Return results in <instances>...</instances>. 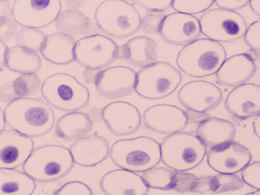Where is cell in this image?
Instances as JSON below:
<instances>
[{
  "instance_id": "cell-1",
  "label": "cell",
  "mask_w": 260,
  "mask_h": 195,
  "mask_svg": "<svg viewBox=\"0 0 260 195\" xmlns=\"http://www.w3.org/2000/svg\"><path fill=\"white\" fill-rule=\"evenodd\" d=\"M4 114L6 123L10 129L28 137L46 135L55 123L50 105L34 98H22L10 102Z\"/></svg>"
},
{
  "instance_id": "cell-2",
  "label": "cell",
  "mask_w": 260,
  "mask_h": 195,
  "mask_svg": "<svg viewBox=\"0 0 260 195\" xmlns=\"http://www.w3.org/2000/svg\"><path fill=\"white\" fill-rule=\"evenodd\" d=\"M226 57V50L221 44L209 38H201L181 49L176 64L188 76L203 78L215 74Z\"/></svg>"
},
{
  "instance_id": "cell-3",
  "label": "cell",
  "mask_w": 260,
  "mask_h": 195,
  "mask_svg": "<svg viewBox=\"0 0 260 195\" xmlns=\"http://www.w3.org/2000/svg\"><path fill=\"white\" fill-rule=\"evenodd\" d=\"M74 166L71 151L60 145H47L33 150L23 164L24 172L39 182L64 178Z\"/></svg>"
},
{
  "instance_id": "cell-4",
  "label": "cell",
  "mask_w": 260,
  "mask_h": 195,
  "mask_svg": "<svg viewBox=\"0 0 260 195\" xmlns=\"http://www.w3.org/2000/svg\"><path fill=\"white\" fill-rule=\"evenodd\" d=\"M109 155L121 169L144 172L160 162V144L148 137L119 140L112 145Z\"/></svg>"
},
{
  "instance_id": "cell-5",
  "label": "cell",
  "mask_w": 260,
  "mask_h": 195,
  "mask_svg": "<svg viewBox=\"0 0 260 195\" xmlns=\"http://www.w3.org/2000/svg\"><path fill=\"white\" fill-rule=\"evenodd\" d=\"M160 151L164 165L176 172H185L196 169L203 161L207 147L197 136L179 131L164 139Z\"/></svg>"
},
{
  "instance_id": "cell-6",
  "label": "cell",
  "mask_w": 260,
  "mask_h": 195,
  "mask_svg": "<svg viewBox=\"0 0 260 195\" xmlns=\"http://www.w3.org/2000/svg\"><path fill=\"white\" fill-rule=\"evenodd\" d=\"M99 28L117 39H125L141 29V16L136 8L126 0H106L95 12Z\"/></svg>"
},
{
  "instance_id": "cell-7",
  "label": "cell",
  "mask_w": 260,
  "mask_h": 195,
  "mask_svg": "<svg viewBox=\"0 0 260 195\" xmlns=\"http://www.w3.org/2000/svg\"><path fill=\"white\" fill-rule=\"evenodd\" d=\"M44 99L51 106L63 111H77L89 105V89L77 78L68 73H56L44 81L41 87Z\"/></svg>"
},
{
  "instance_id": "cell-8",
  "label": "cell",
  "mask_w": 260,
  "mask_h": 195,
  "mask_svg": "<svg viewBox=\"0 0 260 195\" xmlns=\"http://www.w3.org/2000/svg\"><path fill=\"white\" fill-rule=\"evenodd\" d=\"M182 78L180 71L170 62L156 61L137 73L135 91L144 99H164L177 89Z\"/></svg>"
},
{
  "instance_id": "cell-9",
  "label": "cell",
  "mask_w": 260,
  "mask_h": 195,
  "mask_svg": "<svg viewBox=\"0 0 260 195\" xmlns=\"http://www.w3.org/2000/svg\"><path fill=\"white\" fill-rule=\"evenodd\" d=\"M201 31L219 43H234L241 39L247 29L246 20L240 13L229 9L207 10L199 18Z\"/></svg>"
},
{
  "instance_id": "cell-10",
  "label": "cell",
  "mask_w": 260,
  "mask_h": 195,
  "mask_svg": "<svg viewBox=\"0 0 260 195\" xmlns=\"http://www.w3.org/2000/svg\"><path fill=\"white\" fill-rule=\"evenodd\" d=\"M118 51L119 46L109 37L89 35L76 42L74 60L90 71L103 70L116 60Z\"/></svg>"
},
{
  "instance_id": "cell-11",
  "label": "cell",
  "mask_w": 260,
  "mask_h": 195,
  "mask_svg": "<svg viewBox=\"0 0 260 195\" xmlns=\"http://www.w3.org/2000/svg\"><path fill=\"white\" fill-rule=\"evenodd\" d=\"M61 9L60 0H15L12 16L19 25L42 28L54 22Z\"/></svg>"
},
{
  "instance_id": "cell-12",
  "label": "cell",
  "mask_w": 260,
  "mask_h": 195,
  "mask_svg": "<svg viewBox=\"0 0 260 195\" xmlns=\"http://www.w3.org/2000/svg\"><path fill=\"white\" fill-rule=\"evenodd\" d=\"M178 101L188 111L205 114L216 109L223 101V93L217 85L207 81H191L178 92Z\"/></svg>"
},
{
  "instance_id": "cell-13",
  "label": "cell",
  "mask_w": 260,
  "mask_h": 195,
  "mask_svg": "<svg viewBox=\"0 0 260 195\" xmlns=\"http://www.w3.org/2000/svg\"><path fill=\"white\" fill-rule=\"evenodd\" d=\"M137 73L124 66H116L102 70L95 79L99 94L109 99H121L135 91Z\"/></svg>"
},
{
  "instance_id": "cell-14",
  "label": "cell",
  "mask_w": 260,
  "mask_h": 195,
  "mask_svg": "<svg viewBox=\"0 0 260 195\" xmlns=\"http://www.w3.org/2000/svg\"><path fill=\"white\" fill-rule=\"evenodd\" d=\"M206 155L208 164L218 173H237L252 159L250 150L244 145L234 140L211 148Z\"/></svg>"
},
{
  "instance_id": "cell-15",
  "label": "cell",
  "mask_w": 260,
  "mask_h": 195,
  "mask_svg": "<svg viewBox=\"0 0 260 195\" xmlns=\"http://www.w3.org/2000/svg\"><path fill=\"white\" fill-rule=\"evenodd\" d=\"M159 34L168 44L185 46L198 39L202 31L199 18L193 15L177 12L164 17Z\"/></svg>"
},
{
  "instance_id": "cell-16",
  "label": "cell",
  "mask_w": 260,
  "mask_h": 195,
  "mask_svg": "<svg viewBox=\"0 0 260 195\" xmlns=\"http://www.w3.org/2000/svg\"><path fill=\"white\" fill-rule=\"evenodd\" d=\"M143 121L148 129L161 134H174L188 126V115L185 111L171 105H156L147 108Z\"/></svg>"
},
{
  "instance_id": "cell-17",
  "label": "cell",
  "mask_w": 260,
  "mask_h": 195,
  "mask_svg": "<svg viewBox=\"0 0 260 195\" xmlns=\"http://www.w3.org/2000/svg\"><path fill=\"white\" fill-rule=\"evenodd\" d=\"M102 119L111 133L116 136L135 134L141 125V113L129 102H115L106 105L101 113Z\"/></svg>"
},
{
  "instance_id": "cell-18",
  "label": "cell",
  "mask_w": 260,
  "mask_h": 195,
  "mask_svg": "<svg viewBox=\"0 0 260 195\" xmlns=\"http://www.w3.org/2000/svg\"><path fill=\"white\" fill-rule=\"evenodd\" d=\"M34 150V142L16 131L0 132V169H16L23 165Z\"/></svg>"
},
{
  "instance_id": "cell-19",
  "label": "cell",
  "mask_w": 260,
  "mask_h": 195,
  "mask_svg": "<svg viewBox=\"0 0 260 195\" xmlns=\"http://www.w3.org/2000/svg\"><path fill=\"white\" fill-rule=\"evenodd\" d=\"M226 111L239 120H246L259 114L260 87L257 84L244 83L236 86L224 102Z\"/></svg>"
},
{
  "instance_id": "cell-20",
  "label": "cell",
  "mask_w": 260,
  "mask_h": 195,
  "mask_svg": "<svg viewBox=\"0 0 260 195\" xmlns=\"http://www.w3.org/2000/svg\"><path fill=\"white\" fill-rule=\"evenodd\" d=\"M100 186L107 195H146L149 193V187L142 176L121 168L103 175Z\"/></svg>"
},
{
  "instance_id": "cell-21",
  "label": "cell",
  "mask_w": 260,
  "mask_h": 195,
  "mask_svg": "<svg viewBox=\"0 0 260 195\" xmlns=\"http://www.w3.org/2000/svg\"><path fill=\"white\" fill-rule=\"evenodd\" d=\"M256 70V64L251 55L239 53L225 59L215 74L222 85L236 87L250 80Z\"/></svg>"
},
{
  "instance_id": "cell-22",
  "label": "cell",
  "mask_w": 260,
  "mask_h": 195,
  "mask_svg": "<svg viewBox=\"0 0 260 195\" xmlns=\"http://www.w3.org/2000/svg\"><path fill=\"white\" fill-rule=\"evenodd\" d=\"M110 149V145L104 137L91 136L75 141L70 151L74 163L84 167H93L108 158Z\"/></svg>"
},
{
  "instance_id": "cell-23",
  "label": "cell",
  "mask_w": 260,
  "mask_h": 195,
  "mask_svg": "<svg viewBox=\"0 0 260 195\" xmlns=\"http://www.w3.org/2000/svg\"><path fill=\"white\" fill-rule=\"evenodd\" d=\"M118 57L143 68L157 60V44L148 37H135L119 47Z\"/></svg>"
},
{
  "instance_id": "cell-24",
  "label": "cell",
  "mask_w": 260,
  "mask_h": 195,
  "mask_svg": "<svg viewBox=\"0 0 260 195\" xmlns=\"http://www.w3.org/2000/svg\"><path fill=\"white\" fill-rule=\"evenodd\" d=\"M236 134L237 129L234 123L214 117L202 120L196 129V136L210 149L233 141Z\"/></svg>"
},
{
  "instance_id": "cell-25",
  "label": "cell",
  "mask_w": 260,
  "mask_h": 195,
  "mask_svg": "<svg viewBox=\"0 0 260 195\" xmlns=\"http://www.w3.org/2000/svg\"><path fill=\"white\" fill-rule=\"evenodd\" d=\"M74 38L60 32H54L45 38L40 52L48 62L56 65H67L74 61Z\"/></svg>"
},
{
  "instance_id": "cell-26",
  "label": "cell",
  "mask_w": 260,
  "mask_h": 195,
  "mask_svg": "<svg viewBox=\"0 0 260 195\" xmlns=\"http://www.w3.org/2000/svg\"><path fill=\"white\" fill-rule=\"evenodd\" d=\"M93 128V122L84 113L71 111L56 122L55 134L65 141H77L86 137Z\"/></svg>"
},
{
  "instance_id": "cell-27",
  "label": "cell",
  "mask_w": 260,
  "mask_h": 195,
  "mask_svg": "<svg viewBox=\"0 0 260 195\" xmlns=\"http://www.w3.org/2000/svg\"><path fill=\"white\" fill-rule=\"evenodd\" d=\"M41 87L40 79L35 73L21 74L14 81L0 85V100L9 104L22 98L31 97Z\"/></svg>"
},
{
  "instance_id": "cell-28",
  "label": "cell",
  "mask_w": 260,
  "mask_h": 195,
  "mask_svg": "<svg viewBox=\"0 0 260 195\" xmlns=\"http://www.w3.org/2000/svg\"><path fill=\"white\" fill-rule=\"evenodd\" d=\"M36 187V181L25 172L0 169V195H31Z\"/></svg>"
},
{
  "instance_id": "cell-29",
  "label": "cell",
  "mask_w": 260,
  "mask_h": 195,
  "mask_svg": "<svg viewBox=\"0 0 260 195\" xmlns=\"http://www.w3.org/2000/svg\"><path fill=\"white\" fill-rule=\"evenodd\" d=\"M42 61L36 52L21 46L9 47L6 55V67L21 74L35 73L40 70Z\"/></svg>"
},
{
  "instance_id": "cell-30",
  "label": "cell",
  "mask_w": 260,
  "mask_h": 195,
  "mask_svg": "<svg viewBox=\"0 0 260 195\" xmlns=\"http://www.w3.org/2000/svg\"><path fill=\"white\" fill-rule=\"evenodd\" d=\"M54 23L59 32L73 38L86 33L92 26L90 19L77 9H67L60 12Z\"/></svg>"
},
{
  "instance_id": "cell-31",
  "label": "cell",
  "mask_w": 260,
  "mask_h": 195,
  "mask_svg": "<svg viewBox=\"0 0 260 195\" xmlns=\"http://www.w3.org/2000/svg\"><path fill=\"white\" fill-rule=\"evenodd\" d=\"M142 178L149 188L173 190L176 183V171L170 168L155 166L144 172Z\"/></svg>"
},
{
  "instance_id": "cell-32",
  "label": "cell",
  "mask_w": 260,
  "mask_h": 195,
  "mask_svg": "<svg viewBox=\"0 0 260 195\" xmlns=\"http://www.w3.org/2000/svg\"><path fill=\"white\" fill-rule=\"evenodd\" d=\"M244 185L242 178L235 174L219 173L208 180V190L214 193H225L241 189Z\"/></svg>"
},
{
  "instance_id": "cell-33",
  "label": "cell",
  "mask_w": 260,
  "mask_h": 195,
  "mask_svg": "<svg viewBox=\"0 0 260 195\" xmlns=\"http://www.w3.org/2000/svg\"><path fill=\"white\" fill-rule=\"evenodd\" d=\"M46 35L39 28L36 27H24L18 30L16 35L17 45L24 48L28 49L31 51H40Z\"/></svg>"
},
{
  "instance_id": "cell-34",
  "label": "cell",
  "mask_w": 260,
  "mask_h": 195,
  "mask_svg": "<svg viewBox=\"0 0 260 195\" xmlns=\"http://www.w3.org/2000/svg\"><path fill=\"white\" fill-rule=\"evenodd\" d=\"M214 3V0H173L171 7L176 12L194 15L206 12Z\"/></svg>"
},
{
  "instance_id": "cell-35",
  "label": "cell",
  "mask_w": 260,
  "mask_h": 195,
  "mask_svg": "<svg viewBox=\"0 0 260 195\" xmlns=\"http://www.w3.org/2000/svg\"><path fill=\"white\" fill-rule=\"evenodd\" d=\"M246 45L255 53L257 58L260 54V21H254L249 26L243 37Z\"/></svg>"
},
{
  "instance_id": "cell-36",
  "label": "cell",
  "mask_w": 260,
  "mask_h": 195,
  "mask_svg": "<svg viewBox=\"0 0 260 195\" xmlns=\"http://www.w3.org/2000/svg\"><path fill=\"white\" fill-rule=\"evenodd\" d=\"M166 16L164 12H149L141 18V28L147 34L159 33L162 20Z\"/></svg>"
},
{
  "instance_id": "cell-37",
  "label": "cell",
  "mask_w": 260,
  "mask_h": 195,
  "mask_svg": "<svg viewBox=\"0 0 260 195\" xmlns=\"http://www.w3.org/2000/svg\"><path fill=\"white\" fill-rule=\"evenodd\" d=\"M242 180L249 187L259 190L260 189V162L258 161L249 162L242 169Z\"/></svg>"
},
{
  "instance_id": "cell-38",
  "label": "cell",
  "mask_w": 260,
  "mask_h": 195,
  "mask_svg": "<svg viewBox=\"0 0 260 195\" xmlns=\"http://www.w3.org/2000/svg\"><path fill=\"white\" fill-rule=\"evenodd\" d=\"M198 183L199 179L194 175L176 171V183L173 190L179 192L193 191L197 188Z\"/></svg>"
},
{
  "instance_id": "cell-39",
  "label": "cell",
  "mask_w": 260,
  "mask_h": 195,
  "mask_svg": "<svg viewBox=\"0 0 260 195\" xmlns=\"http://www.w3.org/2000/svg\"><path fill=\"white\" fill-rule=\"evenodd\" d=\"M56 194L58 195H92L93 192L89 186L81 181H71L62 186Z\"/></svg>"
},
{
  "instance_id": "cell-40",
  "label": "cell",
  "mask_w": 260,
  "mask_h": 195,
  "mask_svg": "<svg viewBox=\"0 0 260 195\" xmlns=\"http://www.w3.org/2000/svg\"><path fill=\"white\" fill-rule=\"evenodd\" d=\"M148 12H162L170 9L173 0H132Z\"/></svg>"
},
{
  "instance_id": "cell-41",
  "label": "cell",
  "mask_w": 260,
  "mask_h": 195,
  "mask_svg": "<svg viewBox=\"0 0 260 195\" xmlns=\"http://www.w3.org/2000/svg\"><path fill=\"white\" fill-rule=\"evenodd\" d=\"M17 23L12 18L0 20V40L4 42L10 41L17 33Z\"/></svg>"
},
{
  "instance_id": "cell-42",
  "label": "cell",
  "mask_w": 260,
  "mask_h": 195,
  "mask_svg": "<svg viewBox=\"0 0 260 195\" xmlns=\"http://www.w3.org/2000/svg\"><path fill=\"white\" fill-rule=\"evenodd\" d=\"M214 3L221 9L237 11L247 6L249 0H214Z\"/></svg>"
},
{
  "instance_id": "cell-43",
  "label": "cell",
  "mask_w": 260,
  "mask_h": 195,
  "mask_svg": "<svg viewBox=\"0 0 260 195\" xmlns=\"http://www.w3.org/2000/svg\"><path fill=\"white\" fill-rule=\"evenodd\" d=\"M12 17V9L9 0H0V20Z\"/></svg>"
},
{
  "instance_id": "cell-44",
  "label": "cell",
  "mask_w": 260,
  "mask_h": 195,
  "mask_svg": "<svg viewBox=\"0 0 260 195\" xmlns=\"http://www.w3.org/2000/svg\"><path fill=\"white\" fill-rule=\"evenodd\" d=\"M8 48L5 42L0 40V71L6 67V55Z\"/></svg>"
},
{
  "instance_id": "cell-45",
  "label": "cell",
  "mask_w": 260,
  "mask_h": 195,
  "mask_svg": "<svg viewBox=\"0 0 260 195\" xmlns=\"http://www.w3.org/2000/svg\"><path fill=\"white\" fill-rule=\"evenodd\" d=\"M248 3L253 13L257 16H260V0H249Z\"/></svg>"
},
{
  "instance_id": "cell-46",
  "label": "cell",
  "mask_w": 260,
  "mask_h": 195,
  "mask_svg": "<svg viewBox=\"0 0 260 195\" xmlns=\"http://www.w3.org/2000/svg\"><path fill=\"white\" fill-rule=\"evenodd\" d=\"M259 114H258V115L255 116V119L254 120L253 123H252V126H253L254 133H255V135H256L258 137H259Z\"/></svg>"
},
{
  "instance_id": "cell-47",
  "label": "cell",
  "mask_w": 260,
  "mask_h": 195,
  "mask_svg": "<svg viewBox=\"0 0 260 195\" xmlns=\"http://www.w3.org/2000/svg\"><path fill=\"white\" fill-rule=\"evenodd\" d=\"M6 125L7 123H6L5 114L3 108L0 107V132L5 129Z\"/></svg>"
},
{
  "instance_id": "cell-48",
  "label": "cell",
  "mask_w": 260,
  "mask_h": 195,
  "mask_svg": "<svg viewBox=\"0 0 260 195\" xmlns=\"http://www.w3.org/2000/svg\"><path fill=\"white\" fill-rule=\"evenodd\" d=\"M249 194L260 195V190H256V191L252 192V193H249Z\"/></svg>"
}]
</instances>
